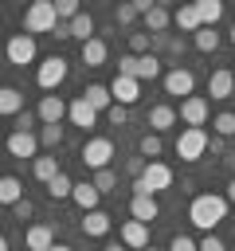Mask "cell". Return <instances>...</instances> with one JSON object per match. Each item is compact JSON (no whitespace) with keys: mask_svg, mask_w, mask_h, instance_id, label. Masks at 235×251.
I'll return each mask as SVG.
<instances>
[{"mask_svg":"<svg viewBox=\"0 0 235 251\" xmlns=\"http://www.w3.org/2000/svg\"><path fill=\"white\" fill-rule=\"evenodd\" d=\"M35 35H27V31H20V35H12L8 39V63L12 67H27V63H35Z\"/></svg>","mask_w":235,"mask_h":251,"instance_id":"obj_10","label":"cell"},{"mask_svg":"<svg viewBox=\"0 0 235 251\" xmlns=\"http://www.w3.org/2000/svg\"><path fill=\"white\" fill-rule=\"evenodd\" d=\"M196 251H227V247H223V239H215V235L208 231V235H204V239L196 243Z\"/></svg>","mask_w":235,"mask_h":251,"instance_id":"obj_41","label":"cell"},{"mask_svg":"<svg viewBox=\"0 0 235 251\" xmlns=\"http://www.w3.org/2000/svg\"><path fill=\"white\" fill-rule=\"evenodd\" d=\"M149 43H153L149 31H129V55H149Z\"/></svg>","mask_w":235,"mask_h":251,"instance_id":"obj_37","label":"cell"},{"mask_svg":"<svg viewBox=\"0 0 235 251\" xmlns=\"http://www.w3.org/2000/svg\"><path fill=\"white\" fill-rule=\"evenodd\" d=\"M188 220H192L200 231H212L219 220H227V196H215V192H200V196H192V204H188Z\"/></svg>","mask_w":235,"mask_h":251,"instance_id":"obj_1","label":"cell"},{"mask_svg":"<svg viewBox=\"0 0 235 251\" xmlns=\"http://www.w3.org/2000/svg\"><path fill=\"white\" fill-rule=\"evenodd\" d=\"M110 231V216L102 212V208H94V212H86L82 216V235H90V239H102Z\"/></svg>","mask_w":235,"mask_h":251,"instance_id":"obj_21","label":"cell"},{"mask_svg":"<svg viewBox=\"0 0 235 251\" xmlns=\"http://www.w3.org/2000/svg\"><path fill=\"white\" fill-rule=\"evenodd\" d=\"M168 8H161V4H153L149 12H145V31L149 35H164V27H168Z\"/></svg>","mask_w":235,"mask_h":251,"instance_id":"obj_25","label":"cell"},{"mask_svg":"<svg viewBox=\"0 0 235 251\" xmlns=\"http://www.w3.org/2000/svg\"><path fill=\"white\" fill-rule=\"evenodd\" d=\"M176 126V110L172 106H153L149 110V129L153 133H164V129H172Z\"/></svg>","mask_w":235,"mask_h":251,"instance_id":"obj_23","label":"cell"},{"mask_svg":"<svg viewBox=\"0 0 235 251\" xmlns=\"http://www.w3.org/2000/svg\"><path fill=\"white\" fill-rule=\"evenodd\" d=\"M106 55H110V47H106V39H90V43H82V63L86 67H102L106 63Z\"/></svg>","mask_w":235,"mask_h":251,"instance_id":"obj_27","label":"cell"},{"mask_svg":"<svg viewBox=\"0 0 235 251\" xmlns=\"http://www.w3.org/2000/svg\"><path fill=\"white\" fill-rule=\"evenodd\" d=\"M70 39H78V43H90L94 39V16L90 12H78L70 20Z\"/></svg>","mask_w":235,"mask_h":251,"instance_id":"obj_26","label":"cell"},{"mask_svg":"<svg viewBox=\"0 0 235 251\" xmlns=\"http://www.w3.org/2000/svg\"><path fill=\"white\" fill-rule=\"evenodd\" d=\"M227 204H235V180L227 184Z\"/></svg>","mask_w":235,"mask_h":251,"instance_id":"obj_48","label":"cell"},{"mask_svg":"<svg viewBox=\"0 0 235 251\" xmlns=\"http://www.w3.org/2000/svg\"><path fill=\"white\" fill-rule=\"evenodd\" d=\"M70 188H74V180H70L67 173H59L55 180H47V192H51V200H70Z\"/></svg>","mask_w":235,"mask_h":251,"instance_id":"obj_34","label":"cell"},{"mask_svg":"<svg viewBox=\"0 0 235 251\" xmlns=\"http://www.w3.org/2000/svg\"><path fill=\"white\" fill-rule=\"evenodd\" d=\"M196 16H200V27H215L223 20V0H196Z\"/></svg>","mask_w":235,"mask_h":251,"instance_id":"obj_22","label":"cell"},{"mask_svg":"<svg viewBox=\"0 0 235 251\" xmlns=\"http://www.w3.org/2000/svg\"><path fill=\"white\" fill-rule=\"evenodd\" d=\"M0 39H4V24H0Z\"/></svg>","mask_w":235,"mask_h":251,"instance_id":"obj_54","label":"cell"},{"mask_svg":"<svg viewBox=\"0 0 235 251\" xmlns=\"http://www.w3.org/2000/svg\"><path fill=\"white\" fill-rule=\"evenodd\" d=\"M145 251H161V247H153V243H149V247H145Z\"/></svg>","mask_w":235,"mask_h":251,"instance_id":"obj_52","label":"cell"},{"mask_svg":"<svg viewBox=\"0 0 235 251\" xmlns=\"http://www.w3.org/2000/svg\"><path fill=\"white\" fill-rule=\"evenodd\" d=\"M35 122H39V118H35V114H27V110H24V114H16V129H24V133H31V126H35Z\"/></svg>","mask_w":235,"mask_h":251,"instance_id":"obj_44","label":"cell"},{"mask_svg":"<svg viewBox=\"0 0 235 251\" xmlns=\"http://www.w3.org/2000/svg\"><path fill=\"white\" fill-rule=\"evenodd\" d=\"M231 90H235V78H231V71H212V75H208V94H212L215 102L231 98Z\"/></svg>","mask_w":235,"mask_h":251,"instance_id":"obj_19","label":"cell"},{"mask_svg":"<svg viewBox=\"0 0 235 251\" xmlns=\"http://www.w3.org/2000/svg\"><path fill=\"white\" fill-rule=\"evenodd\" d=\"M39 145H51V149L63 145V126H43L39 129Z\"/></svg>","mask_w":235,"mask_h":251,"instance_id":"obj_38","label":"cell"},{"mask_svg":"<svg viewBox=\"0 0 235 251\" xmlns=\"http://www.w3.org/2000/svg\"><path fill=\"white\" fill-rule=\"evenodd\" d=\"M208 153H227V141L223 137H208Z\"/></svg>","mask_w":235,"mask_h":251,"instance_id":"obj_46","label":"cell"},{"mask_svg":"<svg viewBox=\"0 0 235 251\" xmlns=\"http://www.w3.org/2000/svg\"><path fill=\"white\" fill-rule=\"evenodd\" d=\"M212 129H215V137H235V110H223V114H215L212 118Z\"/></svg>","mask_w":235,"mask_h":251,"instance_id":"obj_33","label":"cell"},{"mask_svg":"<svg viewBox=\"0 0 235 251\" xmlns=\"http://www.w3.org/2000/svg\"><path fill=\"white\" fill-rule=\"evenodd\" d=\"M161 149H164V141H161V133H153V129L137 141V157H145V161H157V157H161Z\"/></svg>","mask_w":235,"mask_h":251,"instance_id":"obj_30","label":"cell"},{"mask_svg":"<svg viewBox=\"0 0 235 251\" xmlns=\"http://www.w3.org/2000/svg\"><path fill=\"white\" fill-rule=\"evenodd\" d=\"M67 59L63 55H47L43 63H39V71H35V82L43 86V90H55V86H63L67 82Z\"/></svg>","mask_w":235,"mask_h":251,"instance_id":"obj_6","label":"cell"},{"mask_svg":"<svg viewBox=\"0 0 235 251\" xmlns=\"http://www.w3.org/2000/svg\"><path fill=\"white\" fill-rule=\"evenodd\" d=\"M168 251H196V239H188V235H172Z\"/></svg>","mask_w":235,"mask_h":251,"instance_id":"obj_43","label":"cell"},{"mask_svg":"<svg viewBox=\"0 0 235 251\" xmlns=\"http://www.w3.org/2000/svg\"><path fill=\"white\" fill-rule=\"evenodd\" d=\"M176 118L184 122V126H208V118H212V106H208V98L204 94H188L184 102H180V110H176Z\"/></svg>","mask_w":235,"mask_h":251,"instance_id":"obj_9","label":"cell"},{"mask_svg":"<svg viewBox=\"0 0 235 251\" xmlns=\"http://www.w3.org/2000/svg\"><path fill=\"white\" fill-rule=\"evenodd\" d=\"M106 118H110V122H114V126H125V118H129V110H125V106H118V102H114V106H110V110H106Z\"/></svg>","mask_w":235,"mask_h":251,"instance_id":"obj_42","label":"cell"},{"mask_svg":"<svg viewBox=\"0 0 235 251\" xmlns=\"http://www.w3.org/2000/svg\"><path fill=\"white\" fill-rule=\"evenodd\" d=\"M31 173L47 184V180H55L63 169H59V157H35V161H31Z\"/></svg>","mask_w":235,"mask_h":251,"instance_id":"obj_31","label":"cell"},{"mask_svg":"<svg viewBox=\"0 0 235 251\" xmlns=\"http://www.w3.org/2000/svg\"><path fill=\"white\" fill-rule=\"evenodd\" d=\"M82 98H86V106H90L94 114H106V110L114 106V98H110V86H102V82H90V86L82 90Z\"/></svg>","mask_w":235,"mask_h":251,"instance_id":"obj_20","label":"cell"},{"mask_svg":"<svg viewBox=\"0 0 235 251\" xmlns=\"http://www.w3.org/2000/svg\"><path fill=\"white\" fill-rule=\"evenodd\" d=\"M106 251H125V247H121V243H110V247H106Z\"/></svg>","mask_w":235,"mask_h":251,"instance_id":"obj_50","label":"cell"},{"mask_svg":"<svg viewBox=\"0 0 235 251\" xmlns=\"http://www.w3.org/2000/svg\"><path fill=\"white\" fill-rule=\"evenodd\" d=\"M70 200H74V204L82 208V216H86V212H94V208H98L102 192H98L90 180H74V188H70Z\"/></svg>","mask_w":235,"mask_h":251,"instance_id":"obj_17","label":"cell"},{"mask_svg":"<svg viewBox=\"0 0 235 251\" xmlns=\"http://www.w3.org/2000/svg\"><path fill=\"white\" fill-rule=\"evenodd\" d=\"M129 216H133V220H141V224H153V220L161 216L157 196H133V200H129Z\"/></svg>","mask_w":235,"mask_h":251,"instance_id":"obj_18","label":"cell"},{"mask_svg":"<svg viewBox=\"0 0 235 251\" xmlns=\"http://www.w3.org/2000/svg\"><path fill=\"white\" fill-rule=\"evenodd\" d=\"M121 247L129 251H145L149 247V224H141V220H125L121 224Z\"/></svg>","mask_w":235,"mask_h":251,"instance_id":"obj_14","label":"cell"},{"mask_svg":"<svg viewBox=\"0 0 235 251\" xmlns=\"http://www.w3.org/2000/svg\"><path fill=\"white\" fill-rule=\"evenodd\" d=\"M137 16H141V12H137V4H118V12H114V20H118L121 27H125V24H133Z\"/></svg>","mask_w":235,"mask_h":251,"instance_id":"obj_39","label":"cell"},{"mask_svg":"<svg viewBox=\"0 0 235 251\" xmlns=\"http://www.w3.org/2000/svg\"><path fill=\"white\" fill-rule=\"evenodd\" d=\"M55 4L51 0H35V4H27V12H24V27H27V35H51L55 31Z\"/></svg>","mask_w":235,"mask_h":251,"instance_id":"obj_4","label":"cell"},{"mask_svg":"<svg viewBox=\"0 0 235 251\" xmlns=\"http://www.w3.org/2000/svg\"><path fill=\"white\" fill-rule=\"evenodd\" d=\"M51 35H55V39H70V24H63V20H59V24H55V31H51Z\"/></svg>","mask_w":235,"mask_h":251,"instance_id":"obj_47","label":"cell"},{"mask_svg":"<svg viewBox=\"0 0 235 251\" xmlns=\"http://www.w3.org/2000/svg\"><path fill=\"white\" fill-rule=\"evenodd\" d=\"M172 20H176V27H180V31H192V35L200 31V16H196V4H184V8H176V12H172Z\"/></svg>","mask_w":235,"mask_h":251,"instance_id":"obj_29","label":"cell"},{"mask_svg":"<svg viewBox=\"0 0 235 251\" xmlns=\"http://www.w3.org/2000/svg\"><path fill=\"white\" fill-rule=\"evenodd\" d=\"M4 145H8V153H12V157H31V161L39 157V137H35V133L16 129V133H8V141H4Z\"/></svg>","mask_w":235,"mask_h":251,"instance_id":"obj_13","label":"cell"},{"mask_svg":"<svg viewBox=\"0 0 235 251\" xmlns=\"http://www.w3.org/2000/svg\"><path fill=\"white\" fill-rule=\"evenodd\" d=\"M118 75H129V78H137V82H153L157 75H161V59L149 51V55H121L118 59Z\"/></svg>","mask_w":235,"mask_h":251,"instance_id":"obj_3","label":"cell"},{"mask_svg":"<svg viewBox=\"0 0 235 251\" xmlns=\"http://www.w3.org/2000/svg\"><path fill=\"white\" fill-rule=\"evenodd\" d=\"M55 243V227L51 224H27V231H24V247L27 251H47Z\"/></svg>","mask_w":235,"mask_h":251,"instance_id":"obj_15","label":"cell"},{"mask_svg":"<svg viewBox=\"0 0 235 251\" xmlns=\"http://www.w3.org/2000/svg\"><path fill=\"white\" fill-rule=\"evenodd\" d=\"M231 78H235V67H231Z\"/></svg>","mask_w":235,"mask_h":251,"instance_id":"obj_55","label":"cell"},{"mask_svg":"<svg viewBox=\"0 0 235 251\" xmlns=\"http://www.w3.org/2000/svg\"><path fill=\"white\" fill-rule=\"evenodd\" d=\"M35 118H39L43 126H63V118H67V102H63L59 94H43V102H39Z\"/></svg>","mask_w":235,"mask_h":251,"instance_id":"obj_12","label":"cell"},{"mask_svg":"<svg viewBox=\"0 0 235 251\" xmlns=\"http://www.w3.org/2000/svg\"><path fill=\"white\" fill-rule=\"evenodd\" d=\"M231 43H235V24H231Z\"/></svg>","mask_w":235,"mask_h":251,"instance_id":"obj_53","label":"cell"},{"mask_svg":"<svg viewBox=\"0 0 235 251\" xmlns=\"http://www.w3.org/2000/svg\"><path fill=\"white\" fill-rule=\"evenodd\" d=\"M78 157H82V165H86V169H94V173H98V169H110L114 141H110V137H90V141L82 145V153H78Z\"/></svg>","mask_w":235,"mask_h":251,"instance_id":"obj_8","label":"cell"},{"mask_svg":"<svg viewBox=\"0 0 235 251\" xmlns=\"http://www.w3.org/2000/svg\"><path fill=\"white\" fill-rule=\"evenodd\" d=\"M67 118H70V126H78V129H94V126H98V114L86 106L82 94H78L74 102H67Z\"/></svg>","mask_w":235,"mask_h":251,"instance_id":"obj_16","label":"cell"},{"mask_svg":"<svg viewBox=\"0 0 235 251\" xmlns=\"http://www.w3.org/2000/svg\"><path fill=\"white\" fill-rule=\"evenodd\" d=\"M51 4H55V20H63V24H70V20L82 12L74 0H51Z\"/></svg>","mask_w":235,"mask_h":251,"instance_id":"obj_36","label":"cell"},{"mask_svg":"<svg viewBox=\"0 0 235 251\" xmlns=\"http://www.w3.org/2000/svg\"><path fill=\"white\" fill-rule=\"evenodd\" d=\"M47 251H74V247H67V243H51Z\"/></svg>","mask_w":235,"mask_h":251,"instance_id":"obj_49","label":"cell"},{"mask_svg":"<svg viewBox=\"0 0 235 251\" xmlns=\"http://www.w3.org/2000/svg\"><path fill=\"white\" fill-rule=\"evenodd\" d=\"M12 216H16V220H20V224H24V220H31V216H35V204H31V200H27V196H24V200H20V204H12Z\"/></svg>","mask_w":235,"mask_h":251,"instance_id":"obj_40","label":"cell"},{"mask_svg":"<svg viewBox=\"0 0 235 251\" xmlns=\"http://www.w3.org/2000/svg\"><path fill=\"white\" fill-rule=\"evenodd\" d=\"M231 235H235V227H231Z\"/></svg>","mask_w":235,"mask_h":251,"instance_id":"obj_56","label":"cell"},{"mask_svg":"<svg viewBox=\"0 0 235 251\" xmlns=\"http://www.w3.org/2000/svg\"><path fill=\"white\" fill-rule=\"evenodd\" d=\"M161 82H164V94H176L180 102L196 90V75H192L188 67H180V63H176V67H168V71L161 75Z\"/></svg>","mask_w":235,"mask_h":251,"instance_id":"obj_7","label":"cell"},{"mask_svg":"<svg viewBox=\"0 0 235 251\" xmlns=\"http://www.w3.org/2000/svg\"><path fill=\"white\" fill-rule=\"evenodd\" d=\"M172 184V169L164 161H149L141 176H133V196H157Z\"/></svg>","mask_w":235,"mask_h":251,"instance_id":"obj_2","label":"cell"},{"mask_svg":"<svg viewBox=\"0 0 235 251\" xmlns=\"http://www.w3.org/2000/svg\"><path fill=\"white\" fill-rule=\"evenodd\" d=\"M24 200V180L20 176H0V204H20Z\"/></svg>","mask_w":235,"mask_h":251,"instance_id":"obj_28","label":"cell"},{"mask_svg":"<svg viewBox=\"0 0 235 251\" xmlns=\"http://www.w3.org/2000/svg\"><path fill=\"white\" fill-rule=\"evenodd\" d=\"M0 251H12V247H8V239H4V235H0Z\"/></svg>","mask_w":235,"mask_h":251,"instance_id":"obj_51","label":"cell"},{"mask_svg":"<svg viewBox=\"0 0 235 251\" xmlns=\"http://www.w3.org/2000/svg\"><path fill=\"white\" fill-rule=\"evenodd\" d=\"M90 184H94L98 192H114V188H118V173H114V169H98Z\"/></svg>","mask_w":235,"mask_h":251,"instance_id":"obj_35","label":"cell"},{"mask_svg":"<svg viewBox=\"0 0 235 251\" xmlns=\"http://www.w3.org/2000/svg\"><path fill=\"white\" fill-rule=\"evenodd\" d=\"M208 137H212V133H208L204 126H200V129H196V126H184L180 137H176V157H180V161H200V157L208 153Z\"/></svg>","mask_w":235,"mask_h":251,"instance_id":"obj_5","label":"cell"},{"mask_svg":"<svg viewBox=\"0 0 235 251\" xmlns=\"http://www.w3.org/2000/svg\"><path fill=\"white\" fill-rule=\"evenodd\" d=\"M12 114H24V94L16 86H0V118H12Z\"/></svg>","mask_w":235,"mask_h":251,"instance_id":"obj_24","label":"cell"},{"mask_svg":"<svg viewBox=\"0 0 235 251\" xmlns=\"http://www.w3.org/2000/svg\"><path fill=\"white\" fill-rule=\"evenodd\" d=\"M192 43H196V51H204V55H212V51L219 47V31H215V27H200V31L192 35Z\"/></svg>","mask_w":235,"mask_h":251,"instance_id":"obj_32","label":"cell"},{"mask_svg":"<svg viewBox=\"0 0 235 251\" xmlns=\"http://www.w3.org/2000/svg\"><path fill=\"white\" fill-rule=\"evenodd\" d=\"M145 165H149L145 157H129V161H125V169H129L133 176H141V173H145Z\"/></svg>","mask_w":235,"mask_h":251,"instance_id":"obj_45","label":"cell"},{"mask_svg":"<svg viewBox=\"0 0 235 251\" xmlns=\"http://www.w3.org/2000/svg\"><path fill=\"white\" fill-rule=\"evenodd\" d=\"M110 98L118 102V106H133L137 98H141V82L137 78H129V75H114V82H110Z\"/></svg>","mask_w":235,"mask_h":251,"instance_id":"obj_11","label":"cell"}]
</instances>
